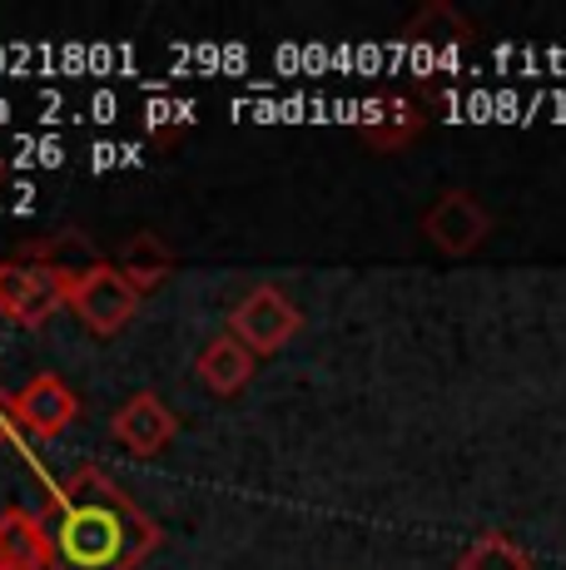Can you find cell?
<instances>
[{
    "label": "cell",
    "mask_w": 566,
    "mask_h": 570,
    "mask_svg": "<svg viewBox=\"0 0 566 570\" xmlns=\"http://www.w3.org/2000/svg\"><path fill=\"white\" fill-rule=\"evenodd\" d=\"M199 377H204V387H209V392L234 397V392L254 377V353H248L238 337H228V333L214 337V343L199 353Z\"/></svg>",
    "instance_id": "cell-9"
},
{
    "label": "cell",
    "mask_w": 566,
    "mask_h": 570,
    "mask_svg": "<svg viewBox=\"0 0 566 570\" xmlns=\"http://www.w3.org/2000/svg\"><path fill=\"white\" fill-rule=\"evenodd\" d=\"M16 412H20V422H26V432L36 436V442H46V436H60L65 426L80 416V397L65 387L56 372H40V377H30L26 387L16 392Z\"/></svg>",
    "instance_id": "cell-6"
},
{
    "label": "cell",
    "mask_w": 566,
    "mask_h": 570,
    "mask_svg": "<svg viewBox=\"0 0 566 570\" xmlns=\"http://www.w3.org/2000/svg\"><path fill=\"white\" fill-rule=\"evenodd\" d=\"M70 308L85 317V327H90L95 337H115L119 327L135 317L139 288L125 278V268H119V263H95V268H85L80 278H75Z\"/></svg>",
    "instance_id": "cell-3"
},
{
    "label": "cell",
    "mask_w": 566,
    "mask_h": 570,
    "mask_svg": "<svg viewBox=\"0 0 566 570\" xmlns=\"http://www.w3.org/2000/svg\"><path fill=\"white\" fill-rule=\"evenodd\" d=\"M26 422H20V412H16V392H0V446H16L20 456H30V446H26Z\"/></svg>",
    "instance_id": "cell-13"
},
{
    "label": "cell",
    "mask_w": 566,
    "mask_h": 570,
    "mask_svg": "<svg viewBox=\"0 0 566 570\" xmlns=\"http://www.w3.org/2000/svg\"><path fill=\"white\" fill-rule=\"evenodd\" d=\"M422 234H428L448 258H467L487 234H492V214H487L472 194L452 189L422 214Z\"/></svg>",
    "instance_id": "cell-4"
},
{
    "label": "cell",
    "mask_w": 566,
    "mask_h": 570,
    "mask_svg": "<svg viewBox=\"0 0 566 570\" xmlns=\"http://www.w3.org/2000/svg\"><path fill=\"white\" fill-rule=\"evenodd\" d=\"M75 278H80V273L16 254L10 263H0V313L20 327H40L50 313L70 303Z\"/></svg>",
    "instance_id": "cell-2"
},
{
    "label": "cell",
    "mask_w": 566,
    "mask_h": 570,
    "mask_svg": "<svg viewBox=\"0 0 566 570\" xmlns=\"http://www.w3.org/2000/svg\"><path fill=\"white\" fill-rule=\"evenodd\" d=\"M115 164H125V149H115V145H95V149H90V169H95V174L115 169Z\"/></svg>",
    "instance_id": "cell-14"
},
{
    "label": "cell",
    "mask_w": 566,
    "mask_h": 570,
    "mask_svg": "<svg viewBox=\"0 0 566 570\" xmlns=\"http://www.w3.org/2000/svg\"><path fill=\"white\" fill-rule=\"evenodd\" d=\"M299 323H303L299 308H293L279 288H254L234 308V337L248 353H279V347L299 333Z\"/></svg>",
    "instance_id": "cell-5"
},
{
    "label": "cell",
    "mask_w": 566,
    "mask_h": 570,
    "mask_svg": "<svg viewBox=\"0 0 566 570\" xmlns=\"http://www.w3.org/2000/svg\"><path fill=\"white\" fill-rule=\"evenodd\" d=\"M119 268H125V278L135 283L139 293H149V288H159V283L169 278L174 254L165 248V238L159 234H135L129 238V248H125V258H119Z\"/></svg>",
    "instance_id": "cell-10"
},
{
    "label": "cell",
    "mask_w": 566,
    "mask_h": 570,
    "mask_svg": "<svg viewBox=\"0 0 566 570\" xmlns=\"http://www.w3.org/2000/svg\"><path fill=\"white\" fill-rule=\"evenodd\" d=\"M457 570H531V556L507 535H482L457 556Z\"/></svg>",
    "instance_id": "cell-11"
},
{
    "label": "cell",
    "mask_w": 566,
    "mask_h": 570,
    "mask_svg": "<svg viewBox=\"0 0 566 570\" xmlns=\"http://www.w3.org/2000/svg\"><path fill=\"white\" fill-rule=\"evenodd\" d=\"M50 566V531L30 511L0 517V570H46Z\"/></svg>",
    "instance_id": "cell-8"
},
{
    "label": "cell",
    "mask_w": 566,
    "mask_h": 570,
    "mask_svg": "<svg viewBox=\"0 0 566 570\" xmlns=\"http://www.w3.org/2000/svg\"><path fill=\"white\" fill-rule=\"evenodd\" d=\"M115 436L125 452L155 456V452H165V442L174 436V412L155 397V392H135V397L115 412Z\"/></svg>",
    "instance_id": "cell-7"
},
{
    "label": "cell",
    "mask_w": 566,
    "mask_h": 570,
    "mask_svg": "<svg viewBox=\"0 0 566 570\" xmlns=\"http://www.w3.org/2000/svg\"><path fill=\"white\" fill-rule=\"evenodd\" d=\"M418 129H422V109L418 105L412 100H388V109L378 115V125H368L363 135H368V145H378V149H398V145H408Z\"/></svg>",
    "instance_id": "cell-12"
},
{
    "label": "cell",
    "mask_w": 566,
    "mask_h": 570,
    "mask_svg": "<svg viewBox=\"0 0 566 570\" xmlns=\"http://www.w3.org/2000/svg\"><path fill=\"white\" fill-rule=\"evenodd\" d=\"M159 546V525L95 466L60 491L50 570H135Z\"/></svg>",
    "instance_id": "cell-1"
}]
</instances>
